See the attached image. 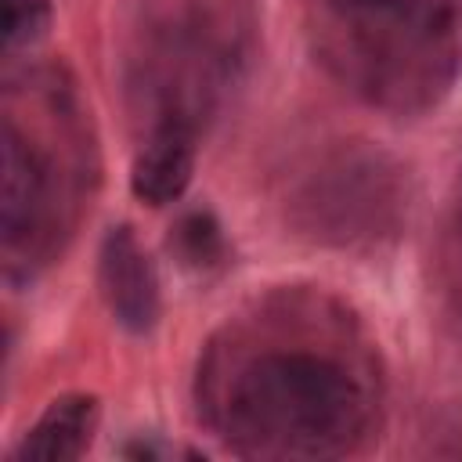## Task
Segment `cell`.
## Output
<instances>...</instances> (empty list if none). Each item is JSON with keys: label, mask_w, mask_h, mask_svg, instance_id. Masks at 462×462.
<instances>
[{"label": "cell", "mask_w": 462, "mask_h": 462, "mask_svg": "<svg viewBox=\"0 0 462 462\" xmlns=\"http://www.w3.org/2000/svg\"><path fill=\"white\" fill-rule=\"evenodd\" d=\"M51 25V0H4V40L7 47L36 43Z\"/></svg>", "instance_id": "cell-5"}, {"label": "cell", "mask_w": 462, "mask_h": 462, "mask_svg": "<svg viewBox=\"0 0 462 462\" xmlns=\"http://www.w3.org/2000/svg\"><path fill=\"white\" fill-rule=\"evenodd\" d=\"M97 282L108 310L123 328L148 332L159 321V278L144 245L126 224L105 235L97 256Z\"/></svg>", "instance_id": "cell-1"}, {"label": "cell", "mask_w": 462, "mask_h": 462, "mask_svg": "<svg viewBox=\"0 0 462 462\" xmlns=\"http://www.w3.org/2000/svg\"><path fill=\"white\" fill-rule=\"evenodd\" d=\"M195 170L191 137L177 126L159 130L130 166V191L148 206H166L184 195Z\"/></svg>", "instance_id": "cell-3"}, {"label": "cell", "mask_w": 462, "mask_h": 462, "mask_svg": "<svg viewBox=\"0 0 462 462\" xmlns=\"http://www.w3.org/2000/svg\"><path fill=\"white\" fill-rule=\"evenodd\" d=\"M97 430V397L65 393L47 404L36 426L11 451L14 462H69L79 458Z\"/></svg>", "instance_id": "cell-2"}, {"label": "cell", "mask_w": 462, "mask_h": 462, "mask_svg": "<svg viewBox=\"0 0 462 462\" xmlns=\"http://www.w3.org/2000/svg\"><path fill=\"white\" fill-rule=\"evenodd\" d=\"M177 253L184 256V263H195V267L217 263L224 253V238H220L217 220L209 213H188L177 224Z\"/></svg>", "instance_id": "cell-4"}]
</instances>
